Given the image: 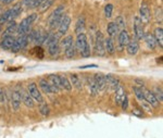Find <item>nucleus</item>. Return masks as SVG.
Masks as SVG:
<instances>
[{
  "mask_svg": "<svg viewBox=\"0 0 163 138\" xmlns=\"http://www.w3.org/2000/svg\"><path fill=\"white\" fill-rule=\"evenodd\" d=\"M59 81H60V87L61 89H64L66 91L72 90V85L70 83V79L66 77L65 75H59Z\"/></svg>",
  "mask_w": 163,
  "mask_h": 138,
  "instance_id": "nucleus-19",
  "label": "nucleus"
},
{
  "mask_svg": "<svg viewBox=\"0 0 163 138\" xmlns=\"http://www.w3.org/2000/svg\"><path fill=\"white\" fill-rule=\"evenodd\" d=\"M144 38H145V40H146V44H147V46L150 48L151 50L156 49V47H157V41H156V39H154L153 35L146 34L144 36Z\"/></svg>",
  "mask_w": 163,
  "mask_h": 138,
  "instance_id": "nucleus-28",
  "label": "nucleus"
},
{
  "mask_svg": "<svg viewBox=\"0 0 163 138\" xmlns=\"http://www.w3.org/2000/svg\"><path fill=\"white\" fill-rule=\"evenodd\" d=\"M85 25H86V23H85V18L84 16H81L79 20H77V22L75 24V34H81L83 33L85 28Z\"/></svg>",
  "mask_w": 163,
  "mask_h": 138,
  "instance_id": "nucleus-29",
  "label": "nucleus"
},
{
  "mask_svg": "<svg viewBox=\"0 0 163 138\" xmlns=\"http://www.w3.org/2000/svg\"><path fill=\"white\" fill-rule=\"evenodd\" d=\"M22 104V97H21V91L19 89H14L12 91V96H11V104L14 111H18L21 107Z\"/></svg>",
  "mask_w": 163,
  "mask_h": 138,
  "instance_id": "nucleus-11",
  "label": "nucleus"
},
{
  "mask_svg": "<svg viewBox=\"0 0 163 138\" xmlns=\"http://www.w3.org/2000/svg\"><path fill=\"white\" fill-rule=\"evenodd\" d=\"M4 100H6V94L2 87H0V102H4Z\"/></svg>",
  "mask_w": 163,
  "mask_h": 138,
  "instance_id": "nucleus-43",
  "label": "nucleus"
},
{
  "mask_svg": "<svg viewBox=\"0 0 163 138\" xmlns=\"http://www.w3.org/2000/svg\"><path fill=\"white\" fill-rule=\"evenodd\" d=\"M88 68H97V65H96V64H89V65H83V66H81L79 69H88Z\"/></svg>",
  "mask_w": 163,
  "mask_h": 138,
  "instance_id": "nucleus-46",
  "label": "nucleus"
},
{
  "mask_svg": "<svg viewBox=\"0 0 163 138\" xmlns=\"http://www.w3.org/2000/svg\"><path fill=\"white\" fill-rule=\"evenodd\" d=\"M10 18H11V9L7 10L6 12H3L1 15H0V25L1 24H4L6 22L10 21Z\"/></svg>",
  "mask_w": 163,
  "mask_h": 138,
  "instance_id": "nucleus-36",
  "label": "nucleus"
},
{
  "mask_svg": "<svg viewBox=\"0 0 163 138\" xmlns=\"http://www.w3.org/2000/svg\"><path fill=\"white\" fill-rule=\"evenodd\" d=\"M131 40L129 39V35L128 33L125 31V29H123V31L120 32L119 34V45L121 47H125L126 45L128 44V41Z\"/></svg>",
  "mask_w": 163,
  "mask_h": 138,
  "instance_id": "nucleus-21",
  "label": "nucleus"
},
{
  "mask_svg": "<svg viewBox=\"0 0 163 138\" xmlns=\"http://www.w3.org/2000/svg\"><path fill=\"white\" fill-rule=\"evenodd\" d=\"M14 40L15 38L13 36H8V37H3L1 43H0V47L2 48L3 50H11L13 47V44H14Z\"/></svg>",
  "mask_w": 163,
  "mask_h": 138,
  "instance_id": "nucleus-15",
  "label": "nucleus"
},
{
  "mask_svg": "<svg viewBox=\"0 0 163 138\" xmlns=\"http://www.w3.org/2000/svg\"><path fill=\"white\" fill-rule=\"evenodd\" d=\"M142 92H144L145 100L147 101L151 107L152 108H158L159 107V104H159L158 99L156 98V96H154L153 91L149 90V89H144V88H142Z\"/></svg>",
  "mask_w": 163,
  "mask_h": 138,
  "instance_id": "nucleus-9",
  "label": "nucleus"
},
{
  "mask_svg": "<svg viewBox=\"0 0 163 138\" xmlns=\"http://www.w3.org/2000/svg\"><path fill=\"white\" fill-rule=\"evenodd\" d=\"M48 48V54L51 57H56L59 54L60 46H59V35L58 34H49L46 44Z\"/></svg>",
  "mask_w": 163,
  "mask_h": 138,
  "instance_id": "nucleus-4",
  "label": "nucleus"
},
{
  "mask_svg": "<svg viewBox=\"0 0 163 138\" xmlns=\"http://www.w3.org/2000/svg\"><path fill=\"white\" fill-rule=\"evenodd\" d=\"M21 12H22V4L21 3H18L13 8H11V18H10V21L18 18L21 14Z\"/></svg>",
  "mask_w": 163,
  "mask_h": 138,
  "instance_id": "nucleus-31",
  "label": "nucleus"
},
{
  "mask_svg": "<svg viewBox=\"0 0 163 138\" xmlns=\"http://www.w3.org/2000/svg\"><path fill=\"white\" fill-rule=\"evenodd\" d=\"M70 83H71V85H72V87L74 86V87H75L76 89H79V90H81L82 87H83V85H82V82H81V79H79V75L75 74V73H72V74L70 75Z\"/></svg>",
  "mask_w": 163,
  "mask_h": 138,
  "instance_id": "nucleus-23",
  "label": "nucleus"
},
{
  "mask_svg": "<svg viewBox=\"0 0 163 138\" xmlns=\"http://www.w3.org/2000/svg\"><path fill=\"white\" fill-rule=\"evenodd\" d=\"M48 82L50 84L51 89H52V92H54V94L59 92V90L61 89V87H60L59 75H57V74H50V75H49V79H48Z\"/></svg>",
  "mask_w": 163,
  "mask_h": 138,
  "instance_id": "nucleus-14",
  "label": "nucleus"
},
{
  "mask_svg": "<svg viewBox=\"0 0 163 138\" xmlns=\"http://www.w3.org/2000/svg\"><path fill=\"white\" fill-rule=\"evenodd\" d=\"M94 81L96 83L98 87V90L99 91H104L107 89L108 85H107V82H106V79H104V74H101V73H96L94 75Z\"/></svg>",
  "mask_w": 163,
  "mask_h": 138,
  "instance_id": "nucleus-13",
  "label": "nucleus"
},
{
  "mask_svg": "<svg viewBox=\"0 0 163 138\" xmlns=\"http://www.w3.org/2000/svg\"><path fill=\"white\" fill-rule=\"evenodd\" d=\"M112 12H113V4L111 3H108L107 6L104 7V14H106V18L110 19L112 16Z\"/></svg>",
  "mask_w": 163,
  "mask_h": 138,
  "instance_id": "nucleus-39",
  "label": "nucleus"
},
{
  "mask_svg": "<svg viewBox=\"0 0 163 138\" xmlns=\"http://www.w3.org/2000/svg\"><path fill=\"white\" fill-rule=\"evenodd\" d=\"M74 45V38H73L72 35H69V36H66L62 39V40L59 43V46L62 48L63 50H65L66 48H69L70 46H72Z\"/></svg>",
  "mask_w": 163,
  "mask_h": 138,
  "instance_id": "nucleus-25",
  "label": "nucleus"
},
{
  "mask_svg": "<svg viewBox=\"0 0 163 138\" xmlns=\"http://www.w3.org/2000/svg\"><path fill=\"white\" fill-rule=\"evenodd\" d=\"M2 1V3L3 4H9V3H11V2H13L14 0H1Z\"/></svg>",
  "mask_w": 163,
  "mask_h": 138,
  "instance_id": "nucleus-47",
  "label": "nucleus"
},
{
  "mask_svg": "<svg viewBox=\"0 0 163 138\" xmlns=\"http://www.w3.org/2000/svg\"><path fill=\"white\" fill-rule=\"evenodd\" d=\"M153 37L157 41V45H159L160 47L163 46V28L157 27L153 32Z\"/></svg>",
  "mask_w": 163,
  "mask_h": 138,
  "instance_id": "nucleus-26",
  "label": "nucleus"
},
{
  "mask_svg": "<svg viewBox=\"0 0 163 138\" xmlns=\"http://www.w3.org/2000/svg\"><path fill=\"white\" fill-rule=\"evenodd\" d=\"M27 91L28 94L31 95V97L34 99V100H36L37 102H43L44 101V98H43V95H41L40 90L38 89L37 87V84L36 83H29L27 86Z\"/></svg>",
  "mask_w": 163,
  "mask_h": 138,
  "instance_id": "nucleus-6",
  "label": "nucleus"
},
{
  "mask_svg": "<svg viewBox=\"0 0 163 138\" xmlns=\"http://www.w3.org/2000/svg\"><path fill=\"white\" fill-rule=\"evenodd\" d=\"M45 0H33V2L31 3V6L28 7V9H36V8H39V7L43 4Z\"/></svg>",
  "mask_w": 163,
  "mask_h": 138,
  "instance_id": "nucleus-41",
  "label": "nucleus"
},
{
  "mask_svg": "<svg viewBox=\"0 0 163 138\" xmlns=\"http://www.w3.org/2000/svg\"><path fill=\"white\" fill-rule=\"evenodd\" d=\"M33 2V0H23V4H24V6H26L28 8V7L31 6V3Z\"/></svg>",
  "mask_w": 163,
  "mask_h": 138,
  "instance_id": "nucleus-45",
  "label": "nucleus"
},
{
  "mask_svg": "<svg viewBox=\"0 0 163 138\" xmlns=\"http://www.w3.org/2000/svg\"><path fill=\"white\" fill-rule=\"evenodd\" d=\"M88 88H89L90 95L93 96V97H95V96H97L98 92H99V90H98V87H97V85H96V83H95L94 79H88Z\"/></svg>",
  "mask_w": 163,
  "mask_h": 138,
  "instance_id": "nucleus-32",
  "label": "nucleus"
},
{
  "mask_svg": "<svg viewBox=\"0 0 163 138\" xmlns=\"http://www.w3.org/2000/svg\"><path fill=\"white\" fill-rule=\"evenodd\" d=\"M38 86H39V88L44 91L45 94H54V92H52V89H51L50 84H49V82H48L46 79H39V82H38Z\"/></svg>",
  "mask_w": 163,
  "mask_h": 138,
  "instance_id": "nucleus-20",
  "label": "nucleus"
},
{
  "mask_svg": "<svg viewBox=\"0 0 163 138\" xmlns=\"http://www.w3.org/2000/svg\"><path fill=\"white\" fill-rule=\"evenodd\" d=\"M126 49H127V54L131 56H135L139 51V45L137 40H129L128 44L126 45Z\"/></svg>",
  "mask_w": 163,
  "mask_h": 138,
  "instance_id": "nucleus-18",
  "label": "nucleus"
},
{
  "mask_svg": "<svg viewBox=\"0 0 163 138\" xmlns=\"http://www.w3.org/2000/svg\"><path fill=\"white\" fill-rule=\"evenodd\" d=\"M104 79H106V82H107L108 86H110L111 88H113L114 90H115L116 88L121 85V83H120L119 79H116V77H114L113 75H111V74H107V75H104Z\"/></svg>",
  "mask_w": 163,
  "mask_h": 138,
  "instance_id": "nucleus-17",
  "label": "nucleus"
},
{
  "mask_svg": "<svg viewBox=\"0 0 163 138\" xmlns=\"http://www.w3.org/2000/svg\"><path fill=\"white\" fill-rule=\"evenodd\" d=\"M104 49L106 52H108L109 54H113L115 51V46L113 43V39L111 37H108L104 39Z\"/></svg>",
  "mask_w": 163,
  "mask_h": 138,
  "instance_id": "nucleus-24",
  "label": "nucleus"
},
{
  "mask_svg": "<svg viewBox=\"0 0 163 138\" xmlns=\"http://www.w3.org/2000/svg\"><path fill=\"white\" fill-rule=\"evenodd\" d=\"M64 54L68 59H73L76 54V48H75V44L72 45V46H70L69 48H66L65 50H64Z\"/></svg>",
  "mask_w": 163,
  "mask_h": 138,
  "instance_id": "nucleus-33",
  "label": "nucleus"
},
{
  "mask_svg": "<svg viewBox=\"0 0 163 138\" xmlns=\"http://www.w3.org/2000/svg\"><path fill=\"white\" fill-rule=\"evenodd\" d=\"M39 111H40V113L43 114V115H49V113H50V108H49V106H48L46 102H40V104H39Z\"/></svg>",
  "mask_w": 163,
  "mask_h": 138,
  "instance_id": "nucleus-37",
  "label": "nucleus"
},
{
  "mask_svg": "<svg viewBox=\"0 0 163 138\" xmlns=\"http://www.w3.org/2000/svg\"><path fill=\"white\" fill-rule=\"evenodd\" d=\"M126 97L125 91H124V88H123L122 85H120L119 87L115 89V102L116 104H121L122 101L124 100V98Z\"/></svg>",
  "mask_w": 163,
  "mask_h": 138,
  "instance_id": "nucleus-22",
  "label": "nucleus"
},
{
  "mask_svg": "<svg viewBox=\"0 0 163 138\" xmlns=\"http://www.w3.org/2000/svg\"><path fill=\"white\" fill-rule=\"evenodd\" d=\"M139 12H140V20L142 23H148L151 19V14H150V9H149V6H148L146 2H142L140 6V9H139Z\"/></svg>",
  "mask_w": 163,
  "mask_h": 138,
  "instance_id": "nucleus-12",
  "label": "nucleus"
},
{
  "mask_svg": "<svg viewBox=\"0 0 163 138\" xmlns=\"http://www.w3.org/2000/svg\"><path fill=\"white\" fill-rule=\"evenodd\" d=\"M70 25H71V18L70 15L65 14L63 15L61 22H60L59 26H58V35L59 36H62V35L66 34V32L69 31Z\"/></svg>",
  "mask_w": 163,
  "mask_h": 138,
  "instance_id": "nucleus-7",
  "label": "nucleus"
},
{
  "mask_svg": "<svg viewBox=\"0 0 163 138\" xmlns=\"http://www.w3.org/2000/svg\"><path fill=\"white\" fill-rule=\"evenodd\" d=\"M26 45H27V35L26 36H19L18 38H15L11 51L12 52H19L26 47Z\"/></svg>",
  "mask_w": 163,
  "mask_h": 138,
  "instance_id": "nucleus-8",
  "label": "nucleus"
},
{
  "mask_svg": "<svg viewBox=\"0 0 163 138\" xmlns=\"http://www.w3.org/2000/svg\"><path fill=\"white\" fill-rule=\"evenodd\" d=\"M154 96L156 98L158 99L159 102H162V99H163V94H162V88L161 87H156L154 88Z\"/></svg>",
  "mask_w": 163,
  "mask_h": 138,
  "instance_id": "nucleus-40",
  "label": "nucleus"
},
{
  "mask_svg": "<svg viewBox=\"0 0 163 138\" xmlns=\"http://www.w3.org/2000/svg\"><path fill=\"white\" fill-rule=\"evenodd\" d=\"M95 50L96 54L99 57H104L106 54V49H104V38L101 32L96 33V39H95Z\"/></svg>",
  "mask_w": 163,
  "mask_h": 138,
  "instance_id": "nucleus-5",
  "label": "nucleus"
},
{
  "mask_svg": "<svg viewBox=\"0 0 163 138\" xmlns=\"http://www.w3.org/2000/svg\"><path fill=\"white\" fill-rule=\"evenodd\" d=\"M75 48L83 58H88L90 56V47H89V43L87 40V36L84 33L77 35L75 41Z\"/></svg>",
  "mask_w": 163,
  "mask_h": 138,
  "instance_id": "nucleus-1",
  "label": "nucleus"
},
{
  "mask_svg": "<svg viewBox=\"0 0 163 138\" xmlns=\"http://www.w3.org/2000/svg\"><path fill=\"white\" fill-rule=\"evenodd\" d=\"M133 90H134V92H135V97H136V99H137V100L139 101V102H140V101H142V100H145L144 92H142V88L135 86V87L133 88Z\"/></svg>",
  "mask_w": 163,
  "mask_h": 138,
  "instance_id": "nucleus-35",
  "label": "nucleus"
},
{
  "mask_svg": "<svg viewBox=\"0 0 163 138\" xmlns=\"http://www.w3.org/2000/svg\"><path fill=\"white\" fill-rule=\"evenodd\" d=\"M16 27H18V25H16L15 22L11 23V24H10V25L4 29V32L2 33V38L8 37V36H13V34H15L16 33Z\"/></svg>",
  "mask_w": 163,
  "mask_h": 138,
  "instance_id": "nucleus-27",
  "label": "nucleus"
},
{
  "mask_svg": "<svg viewBox=\"0 0 163 138\" xmlns=\"http://www.w3.org/2000/svg\"><path fill=\"white\" fill-rule=\"evenodd\" d=\"M134 34H135V38L137 40H141L145 36L144 27H142V22L139 16L135 18V24H134Z\"/></svg>",
  "mask_w": 163,
  "mask_h": 138,
  "instance_id": "nucleus-10",
  "label": "nucleus"
},
{
  "mask_svg": "<svg viewBox=\"0 0 163 138\" xmlns=\"http://www.w3.org/2000/svg\"><path fill=\"white\" fill-rule=\"evenodd\" d=\"M21 91V97H22V102L25 104L26 107L33 108L34 107V99L31 97V95L28 94V91L26 90H20Z\"/></svg>",
  "mask_w": 163,
  "mask_h": 138,
  "instance_id": "nucleus-16",
  "label": "nucleus"
},
{
  "mask_svg": "<svg viewBox=\"0 0 163 138\" xmlns=\"http://www.w3.org/2000/svg\"><path fill=\"white\" fill-rule=\"evenodd\" d=\"M122 109L123 110H126L127 109V107H128V99H127V97L124 98V100L122 101Z\"/></svg>",
  "mask_w": 163,
  "mask_h": 138,
  "instance_id": "nucleus-44",
  "label": "nucleus"
},
{
  "mask_svg": "<svg viewBox=\"0 0 163 138\" xmlns=\"http://www.w3.org/2000/svg\"><path fill=\"white\" fill-rule=\"evenodd\" d=\"M37 19V14L36 13H33L31 15H28L27 18L23 19L21 21L18 27H16V33L19 36H26V35L29 33V28H31V25L33 23L36 21Z\"/></svg>",
  "mask_w": 163,
  "mask_h": 138,
  "instance_id": "nucleus-2",
  "label": "nucleus"
},
{
  "mask_svg": "<svg viewBox=\"0 0 163 138\" xmlns=\"http://www.w3.org/2000/svg\"><path fill=\"white\" fill-rule=\"evenodd\" d=\"M54 0H45L44 2H43V4L39 7V12H41V13L46 12V11L54 4Z\"/></svg>",
  "mask_w": 163,
  "mask_h": 138,
  "instance_id": "nucleus-34",
  "label": "nucleus"
},
{
  "mask_svg": "<svg viewBox=\"0 0 163 138\" xmlns=\"http://www.w3.org/2000/svg\"><path fill=\"white\" fill-rule=\"evenodd\" d=\"M107 32H108L109 37L112 38L113 36H115V35L119 33V28H117V26L115 25V23L114 22H110L107 26Z\"/></svg>",
  "mask_w": 163,
  "mask_h": 138,
  "instance_id": "nucleus-30",
  "label": "nucleus"
},
{
  "mask_svg": "<svg viewBox=\"0 0 163 138\" xmlns=\"http://www.w3.org/2000/svg\"><path fill=\"white\" fill-rule=\"evenodd\" d=\"M64 10H65V7L61 4V6L57 7L54 11L50 14L49 16V19H48V25L51 29H54V28H58L59 26L60 22H61V20L63 18V12H64Z\"/></svg>",
  "mask_w": 163,
  "mask_h": 138,
  "instance_id": "nucleus-3",
  "label": "nucleus"
},
{
  "mask_svg": "<svg viewBox=\"0 0 163 138\" xmlns=\"http://www.w3.org/2000/svg\"><path fill=\"white\" fill-rule=\"evenodd\" d=\"M156 19H157L158 21L162 22V9H161V8H158V9L156 10Z\"/></svg>",
  "mask_w": 163,
  "mask_h": 138,
  "instance_id": "nucleus-42",
  "label": "nucleus"
},
{
  "mask_svg": "<svg viewBox=\"0 0 163 138\" xmlns=\"http://www.w3.org/2000/svg\"><path fill=\"white\" fill-rule=\"evenodd\" d=\"M114 23H115V25L117 26V28H119V31H123L124 28H125V20H124V18L123 16H117L115 19V21H114Z\"/></svg>",
  "mask_w": 163,
  "mask_h": 138,
  "instance_id": "nucleus-38",
  "label": "nucleus"
}]
</instances>
